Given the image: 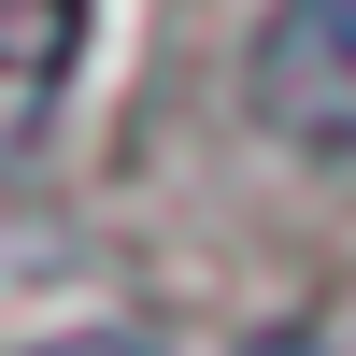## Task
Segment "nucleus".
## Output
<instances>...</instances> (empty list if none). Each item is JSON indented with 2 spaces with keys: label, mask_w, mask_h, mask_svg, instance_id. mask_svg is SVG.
Instances as JSON below:
<instances>
[{
  "label": "nucleus",
  "mask_w": 356,
  "mask_h": 356,
  "mask_svg": "<svg viewBox=\"0 0 356 356\" xmlns=\"http://www.w3.org/2000/svg\"><path fill=\"white\" fill-rule=\"evenodd\" d=\"M243 86H257V114H271L300 157H342L356 171V0H271Z\"/></svg>",
  "instance_id": "obj_1"
},
{
  "label": "nucleus",
  "mask_w": 356,
  "mask_h": 356,
  "mask_svg": "<svg viewBox=\"0 0 356 356\" xmlns=\"http://www.w3.org/2000/svg\"><path fill=\"white\" fill-rule=\"evenodd\" d=\"M86 57V0H0V157H43Z\"/></svg>",
  "instance_id": "obj_2"
},
{
  "label": "nucleus",
  "mask_w": 356,
  "mask_h": 356,
  "mask_svg": "<svg viewBox=\"0 0 356 356\" xmlns=\"http://www.w3.org/2000/svg\"><path fill=\"white\" fill-rule=\"evenodd\" d=\"M29 356H157V342H129V328H57V342H29Z\"/></svg>",
  "instance_id": "obj_3"
},
{
  "label": "nucleus",
  "mask_w": 356,
  "mask_h": 356,
  "mask_svg": "<svg viewBox=\"0 0 356 356\" xmlns=\"http://www.w3.org/2000/svg\"><path fill=\"white\" fill-rule=\"evenodd\" d=\"M271 356H300V342H271Z\"/></svg>",
  "instance_id": "obj_4"
}]
</instances>
